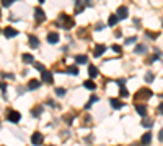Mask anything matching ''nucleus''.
I'll list each match as a JSON object with an SVG mask.
<instances>
[{
	"label": "nucleus",
	"instance_id": "f257e3e1",
	"mask_svg": "<svg viewBox=\"0 0 163 146\" xmlns=\"http://www.w3.org/2000/svg\"><path fill=\"white\" fill-rule=\"evenodd\" d=\"M56 25L59 26V28H64V29H70L72 26L75 25V21L72 20L70 16H67V15H61Z\"/></svg>",
	"mask_w": 163,
	"mask_h": 146
},
{
	"label": "nucleus",
	"instance_id": "f03ea898",
	"mask_svg": "<svg viewBox=\"0 0 163 146\" xmlns=\"http://www.w3.org/2000/svg\"><path fill=\"white\" fill-rule=\"evenodd\" d=\"M7 119H8V122H11V123H18V122L21 120V114L16 111H8L7 112Z\"/></svg>",
	"mask_w": 163,
	"mask_h": 146
},
{
	"label": "nucleus",
	"instance_id": "7ed1b4c3",
	"mask_svg": "<svg viewBox=\"0 0 163 146\" xmlns=\"http://www.w3.org/2000/svg\"><path fill=\"white\" fill-rule=\"evenodd\" d=\"M150 96H153V93L150 89H147V88H142V89L137 91V94H135V99H147V97H150Z\"/></svg>",
	"mask_w": 163,
	"mask_h": 146
},
{
	"label": "nucleus",
	"instance_id": "20e7f679",
	"mask_svg": "<svg viewBox=\"0 0 163 146\" xmlns=\"http://www.w3.org/2000/svg\"><path fill=\"white\" fill-rule=\"evenodd\" d=\"M42 140H44V138H42V135H41L39 131H34V133L31 135V143H33L34 146L42 145Z\"/></svg>",
	"mask_w": 163,
	"mask_h": 146
},
{
	"label": "nucleus",
	"instance_id": "39448f33",
	"mask_svg": "<svg viewBox=\"0 0 163 146\" xmlns=\"http://www.w3.org/2000/svg\"><path fill=\"white\" fill-rule=\"evenodd\" d=\"M42 75H41V78H42V81L44 83H47V85H52L54 83V78H52V73L49 70H44V71H41Z\"/></svg>",
	"mask_w": 163,
	"mask_h": 146
},
{
	"label": "nucleus",
	"instance_id": "423d86ee",
	"mask_svg": "<svg viewBox=\"0 0 163 146\" xmlns=\"http://www.w3.org/2000/svg\"><path fill=\"white\" fill-rule=\"evenodd\" d=\"M34 15H36V21H38V23H42V21L46 20V13L41 10V8H36Z\"/></svg>",
	"mask_w": 163,
	"mask_h": 146
},
{
	"label": "nucleus",
	"instance_id": "0eeeda50",
	"mask_svg": "<svg viewBox=\"0 0 163 146\" xmlns=\"http://www.w3.org/2000/svg\"><path fill=\"white\" fill-rule=\"evenodd\" d=\"M150 143H152V133H150V131H147V133H143V135H142V140H140V145L147 146V145H150Z\"/></svg>",
	"mask_w": 163,
	"mask_h": 146
},
{
	"label": "nucleus",
	"instance_id": "6e6552de",
	"mask_svg": "<svg viewBox=\"0 0 163 146\" xmlns=\"http://www.w3.org/2000/svg\"><path fill=\"white\" fill-rule=\"evenodd\" d=\"M127 15H129V10L126 7H119V8H117V18H119V20L127 18Z\"/></svg>",
	"mask_w": 163,
	"mask_h": 146
},
{
	"label": "nucleus",
	"instance_id": "1a4fd4ad",
	"mask_svg": "<svg viewBox=\"0 0 163 146\" xmlns=\"http://www.w3.org/2000/svg\"><path fill=\"white\" fill-rule=\"evenodd\" d=\"M47 42L49 44H57L59 42V33H49L47 34Z\"/></svg>",
	"mask_w": 163,
	"mask_h": 146
},
{
	"label": "nucleus",
	"instance_id": "9d476101",
	"mask_svg": "<svg viewBox=\"0 0 163 146\" xmlns=\"http://www.w3.org/2000/svg\"><path fill=\"white\" fill-rule=\"evenodd\" d=\"M3 34H5V37H15V36L18 34V31H16L15 28H10V26H8V28L3 29Z\"/></svg>",
	"mask_w": 163,
	"mask_h": 146
},
{
	"label": "nucleus",
	"instance_id": "9b49d317",
	"mask_svg": "<svg viewBox=\"0 0 163 146\" xmlns=\"http://www.w3.org/2000/svg\"><path fill=\"white\" fill-rule=\"evenodd\" d=\"M135 111H137L139 115H142V117L147 115V106H143V104H137V106H135Z\"/></svg>",
	"mask_w": 163,
	"mask_h": 146
},
{
	"label": "nucleus",
	"instance_id": "f8f14e48",
	"mask_svg": "<svg viewBox=\"0 0 163 146\" xmlns=\"http://www.w3.org/2000/svg\"><path fill=\"white\" fill-rule=\"evenodd\" d=\"M104 51H106V45L98 44L96 47H95V55H96V57H101L103 54H104Z\"/></svg>",
	"mask_w": 163,
	"mask_h": 146
},
{
	"label": "nucleus",
	"instance_id": "ddd939ff",
	"mask_svg": "<svg viewBox=\"0 0 163 146\" xmlns=\"http://www.w3.org/2000/svg\"><path fill=\"white\" fill-rule=\"evenodd\" d=\"M39 86H41V81L39 80H31L30 83H28V89H31V91H33V89H38Z\"/></svg>",
	"mask_w": 163,
	"mask_h": 146
},
{
	"label": "nucleus",
	"instance_id": "4468645a",
	"mask_svg": "<svg viewBox=\"0 0 163 146\" xmlns=\"http://www.w3.org/2000/svg\"><path fill=\"white\" fill-rule=\"evenodd\" d=\"M38 45H39V41H38V37H36V36H30V47L36 49Z\"/></svg>",
	"mask_w": 163,
	"mask_h": 146
},
{
	"label": "nucleus",
	"instance_id": "2eb2a0df",
	"mask_svg": "<svg viewBox=\"0 0 163 146\" xmlns=\"http://www.w3.org/2000/svg\"><path fill=\"white\" fill-rule=\"evenodd\" d=\"M83 86H85L87 89H90V91H93V89H95V88H96V85H95V83H93L92 80H87V81H83Z\"/></svg>",
	"mask_w": 163,
	"mask_h": 146
},
{
	"label": "nucleus",
	"instance_id": "dca6fc26",
	"mask_svg": "<svg viewBox=\"0 0 163 146\" xmlns=\"http://www.w3.org/2000/svg\"><path fill=\"white\" fill-rule=\"evenodd\" d=\"M88 73H90V76H92V78H96V76H98L96 67H95V65H90V67H88Z\"/></svg>",
	"mask_w": 163,
	"mask_h": 146
},
{
	"label": "nucleus",
	"instance_id": "f3484780",
	"mask_svg": "<svg viewBox=\"0 0 163 146\" xmlns=\"http://www.w3.org/2000/svg\"><path fill=\"white\" fill-rule=\"evenodd\" d=\"M41 114H42V106H38V107H34V109L31 111V115L33 117H39Z\"/></svg>",
	"mask_w": 163,
	"mask_h": 146
},
{
	"label": "nucleus",
	"instance_id": "a211bd4d",
	"mask_svg": "<svg viewBox=\"0 0 163 146\" xmlns=\"http://www.w3.org/2000/svg\"><path fill=\"white\" fill-rule=\"evenodd\" d=\"M75 60H77V63H82V65H83V63H88V57L87 55H77Z\"/></svg>",
	"mask_w": 163,
	"mask_h": 146
},
{
	"label": "nucleus",
	"instance_id": "6ab92c4d",
	"mask_svg": "<svg viewBox=\"0 0 163 146\" xmlns=\"http://www.w3.org/2000/svg\"><path fill=\"white\" fill-rule=\"evenodd\" d=\"M117 21H119L117 15H111V16H109V20H108V25H109V26H114V25L117 23Z\"/></svg>",
	"mask_w": 163,
	"mask_h": 146
},
{
	"label": "nucleus",
	"instance_id": "aec40b11",
	"mask_svg": "<svg viewBox=\"0 0 163 146\" xmlns=\"http://www.w3.org/2000/svg\"><path fill=\"white\" fill-rule=\"evenodd\" d=\"M109 104H111L114 109H121V107H122V102L117 101V99H111V101H109Z\"/></svg>",
	"mask_w": 163,
	"mask_h": 146
},
{
	"label": "nucleus",
	"instance_id": "412c9836",
	"mask_svg": "<svg viewBox=\"0 0 163 146\" xmlns=\"http://www.w3.org/2000/svg\"><path fill=\"white\" fill-rule=\"evenodd\" d=\"M65 73H69V75H78V68L77 67H67Z\"/></svg>",
	"mask_w": 163,
	"mask_h": 146
},
{
	"label": "nucleus",
	"instance_id": "4be33fe9",
	"mask_svg": "<svg viewBox=\"0 0 163 146\" xmlns=\"http://www.w3.org/2000/svg\"><path fill=\"white\" fill-rule=\"evenodd\" d=\"M145 51H147V45H143V44H139L137 47H135V51H134V52H135V54H143V52H145Z\"/></svg>",
	"mask_w": 163,
	"mask_h": 146
},
{
	"label": "nucleus",
	"instance_id": "5701e85b",
	"mask_svg": "<svg viewBox=\"0 0 163 146\" xmlns=\"http://www.w3.org/2000/svg\"><path fill=\"white\" fill-rule=\"evenodd\" d=\"M23 60H25L26 63H33V60H34V57L31 55V54H23Z\"/></svg>",
	"mask_w": 163,
	"mask_h": 146
},
{
	"label": "nucleus",
	"instance_id": "b1692460",
	"mask_svg": "<svg viewBox=\"0 0 163 146\" xmlns=\"http://www.w3.org/2000/svg\"><path fill=\"white\" fill-rule=\"evenodd\" d=\"M83 8H85V5H83L82 2H77V3H75V13H82Z\"/></svg>",
	"mask_w": 163,
	"mask_h": 146
},
{
	"label": "nucleus",
	"instance_id": "393cba45",
	"mask_svg": "<svg viewBox=\"0 0 163 146\" xmlns=\"http://www.w3.org/2000/svg\"><path fill=\"white\" fill-rule=\"evenodd\" d=\"M96 101H98V96H93L92 99L88 101V104H87V106H85V109H90V106H92L93 102H96Z\"/></svg>",
	"mask_w": 163,
	"mask_h": 146
},
{
	"label": "nucleus",
	"instance_id": "a878e982",
	"mask_svg": "<svg viewBox=\"0 0 163 146\" xmlns=\"http://www.w3.org/2000/svg\"><path fill=\"white\" fill-rule=\"evenodd\" d=\"M11 3H15V0H2V5L5 7V8L7 7H10Z\"/></svg>",
	"mask_w": 163,
	"mask_h": 146
},
{
	"label": "nucleus",
	"instance_id": "bb28decb",
	"mask_svg": "<svg viewBox=\"0 0 163 146\" xmlns=\"http://www.w3.org/2000/svg\"><path fill=\"white\" fill-rule=\"evenodd\" d=\"M56 94L59 96V97H62V96L65 94V89H64V88H57V89H56Z\"/></svg>",
	"mask_w": 163,
	"mask_h": 146
},
{
	"label": "nucleus",
	"instance_id": "cd10ccee",
	"mask_svg": "<svg viewBox=\"0 0 163 146\" xmlns=\"http://www.w3.org/2000/svg\"><path fill=\"white\" fill-rule=\"evenodd\" d=\"M142 125L145 127V128H152L153 122H152V120H143V122H142Z\"/></svg>",
	"mask_w": 163,
	"mask_h": 146
},
{
	"label": "nucleus",
	"instance_id": "c85d7f7f",
	"mask_svg": "<svg viewBox=\"0 0 163 146\" xmlns=\"http://www.w3.org/2000/svg\"><path fill=\"white\" fill-rule=\"evenodd\" d=\"M153 78H155V76H153V73H147V75H145V81H147V83H152Z\"/></svg>",
	"mask_w": 163,
	"mask_h": 146
},
{
	"label": "nucleus",
	"instance_id": "c756f323",
	"mask_svg": "<svg viewBox=\"0 0 163 146\" xmlns=\"http://www.w3.org/2000/svg\"><path fill=\"white\" fill-rule=\"evenodd\" d=\"M135 41H137V37L132 36V37H127V39L124 41V44H132V42H135Z\"/></svg>",
	"mask_w": 163,
	"mask_h": 146
},
{
	"label": "nucleus",
	"instance_id": "7c9ffc66",
	"mask_svg": "<svg viewBox=\"0 0 163 146\" xmlns=\"http://www.w3.org/2000/svg\"><path fill=\"white\" fill-rule=\"evenodd\" d=\"M121 96H122V97H127V96H129V91L126 89V88H121Z\"/></svg>",
	"mask_w": 163,
	"mask_h": 146
},
{
	"label": "nucleus",
	"instance_id": "2f4dec72",
	"mask_svg": "<svg viewBox=\"0 0 163 146\" xmlns=\"http://www.w3.org/2000/svg\"><path fill=\"white\" fill-rule=\"evenodd\" d=\"M65 123H67V125H70V123H72V120H73V115H65Z\"/></svg>",
	"mask_w": 163,
	"mask_h": 146
},
{
	"label": "nucleus",
	"instance_id": "473e14b6",
	"mask_svg": "<svg viewBox=\"0 0 163 146\" xmlns=\"http://www.w3.org/2000/svg\"><path fill=\"white\" fill-rule=\"evenodd\" d=\"M34 67H36L39 71H44V70H46V68H44V65H41V63H34Z\"/></svg>",
	"mask_w": 163,
	"mask_h": 146
},
{
	"label": "nucleus",
	"instance_id": "72a5a7b5",
	"mask_svg": "<svg viewBox=\"0 0 163 146\" xmlns=\"http://www.w3.org/2000/svg\"><path fill=\"white\" fill-rule=\"evenodd\" d=\"M112 51L119 54V52H121V47H119V45H112Z\"/></svg>",
	"mask_w": 163,
	"mask_h": 146
},
{
	"label": "nucleus",
	"instance_id": "f704fd0d",
	"mask_svg": "<svg viewBox=\"0 0 163 146\" xmlns=\"http://www.w3.org/2000/svg\"><path fill=\"white\" fill-rule=\"evenodd\" d=\"M158 140H160V141H163V128L160 130V133H158Z\"/></svg>",
	"mask_w": 163,
	"mask_h": 146
},
{
	"label": "nucleus",
	"instance_id": "c9c22d12",
	"mask_svg": "<svg viewBox=\"0 0 163 146\" xmlns=\"http://www.w3.org/2000/svg\"><path fill=\"white\" fill-rule=\"evenodd\" d=\"M0 89H2V91H7V85H5V83H0Z\"/></svg>",
	"mask_w": 163,
	"mask_h": 146
},
{
	"label": "nucleus",
	"instance_id": "e433bc0d",
	"mask_svg": "<svg viewBox=\"0 0 163 146\" xmlns=\"http://www.w3.org/2000/svg\"><path fill=\"white\" fill-rule=\"evenodd\" d=\"M155 60H158V55H153V57H152V59H150V60H148V62H150V63H153V62H155Z\"/></svg>",
	"mask_w": 163,
	"mask_h": 146
},
{
	"label": "nucleus",
	"instance_id": "4c0bfd02",
	"mask_svg": "<svg viewBox=\"0 0 163 146\" xmlns=\"http://www.w3.org/2000/svg\"><path fill=\"white\" fill-rule=\"evenodd\" d=\"M124 83H126V80H117V85H119V86H122Z\"/></svg>",
	"mask_w": 163,
	"mask_h": 146
},
{
	"label": "nucleus",
	"instance_id": "58836bf2",
	"mask_svg": "<svg viewBox=\"0 0 163 146\" xmlns=\"http://www.w3.org/2000/svg\"><path fill=\"white\" fill-rule=\"evenodd\" d=\"M103 28H104V26H103V25H101V23H100V25H96V29H100V31H101V29H103Z\"/></svg>",
	"mask_w": 163,
	"mask_h": 146
},
{
	"label": "nucleus",
	"instance_id": "ea45409f",
	"mask_svg": "<svg viewBox=\"0 0 163 146\" xmlns=\"http://www.w3.org/2000/svg\"><path fill=\"white\" fill-rule=\"evenodd\" d=\"M158 111H160V114H163V104H162L160 107H158Z\"/></svg>",
	"mask_w": 163,
	"mask_h": 146
},
{
	"label": "nucleus",
	"instance_id": "a19ab883",
	"mask_svg": "<svg viewBox=\"0 0 163 146\" xmlns=\"http://www.w3.org/2000/svg\"><path fill=\"white\" fill-rule=\"evenodd\" d=\"M39 3H44V0H39Z\"/></svg>",
	"mask_w": 163,
	"mask_h": 146
},
{
	"label": "nucleus",
	"instance_id": "79ce46f5",
	"mask_svg": "<svg viewBox=\"0 0 163 146\" xmlns=\"http://www.w3.org/2000/svg\"><path fill=\"white\" fill-rule=\"evenodd\" d=\"M131 146H139V145H131Z\"/></svg>",
	"mask_w": 163,
	"mask_h": 146
},
{
	"label": "nucleus",
	"instance_id": "37998d69",
	"mask_svg": "<svg viewBox=\"0 0 163 146\" xmlns=\"http://www.w3.org/2000/svg\"><path fill=\"white\" fill-rule=\"evenodd\" d=\"M0 16H2V13H0Z\"/></svg>",
	"mask_w": 163,
	"mask_h": 146
},
{
	"label": "nucleus",
	"instance_id": "c03bdc74",
	"mask_svg": "<svg viewBox=\"0 0 163 146\" xmlns=\"http://www.w3.org/2000/svg\"><path fill=\"white\" fill-rule=\"evenodd\" d=\"M162 25H163V21H162Z\"/></svg>",
	"mask_w": 163,
	"mask_h": 146
}]
</instances>
